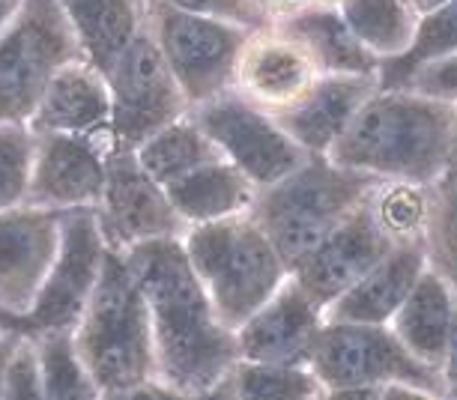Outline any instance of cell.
Here are the masks:
<instances>
[{"instance_id":"cell-31","label":"cell","mask_w":457,"mask_h":400,"mask_svg":"<svg viewBox=\"0 0 457 400\" xmlns=\"http://www.w3.org/2000/svg\"><path fill=\"white\" fill-rule=\"evenodd\" d=\"M33 141L28 123H0V212L28 204Z\"/></svg>"},{"instance_id":"cell-29","label":"cell","mask_w":457,"mask_h":400,"mask_svg":"<svg viewBox=\"0 0 457 400\" xmlns=\"http://www.w3.org/2000/svg\"><path fill=\"white\" fill-rule=\"evenodd\" d=\"M215 397H281V400H308L326 397L320 379L308 364H275V362H248L237 359L230 373L215 391Z\"/></svg>"},{"instance_id":"cell-38","label":"cell","mask_w":457,"mask_h":400,"mask_svg":"<svg viewBox=\"0 0 457 400\" xmlns=\"http://www.w3.org/2000/svg\"><path fill=\"white\" fill-rule=\"evenodd\" d=\"M24 329L19 326H4L0 329V400H4V379H6V364H10V355L15 350V341Z\"/></svg>"},{"instance_id":"cell-43","label":"cell","mask_w":457,"mask_h":400,"mask_svg":"<svg viewBox=\"0 0 457 400\" xmlns=\"http://www.w3.org/2000/svg\"><path fill=\"white\" fill-rule=\"evenodd\" d=\"M448 278V281H452V287H454V296H457V272L454 275H445Z\"/></svg>"},{"instance_id":"cell-25","label":"cell","mask_w":457,"mask_h":400,"mask_svg":"<svg viewBox=\"0 0 457 400\" xmlns=\"http://www.w3.org/2000/svg\"><path fill=\"white\" fill-rule=\"evenodd\" d=\"M361 206L392 248H428L434 186L410 179H374Z\"/></svg>"},{"instance_id":"cell-42","label":"cell","mask_w":457,"mask_h":400,"mask_svg":"<svg viewBox=\"0 0 457 400\" xmlns=\"http://www.w3.org/2000/svg\"><path fill=\"white\" fill-rule=\"evenodd\" d=\"M308 4H314V6H332V10H338L344 0H308Z\"/></svg>"},{"instance_id":"cell-8","label":"cell","mask_w":457,"mask_h":400,"mask_svg":"<svg viewBox=\"0 0 457 400\" xmlns=\"http://www.w3.org/2000/svg\"><path fill=\"white\" fill-rule=\"evenodd\" d=\"M146 28L177 78L188 108L210 102L234 84L237 54L248 28L210 15L177 10L162 0H146Z\"/></svg>"},{"instance_id":"cell-40","label":"cell","mask_w":457,"mask_h":400,"mask_svg":"<svg viewBox=\"0 0 457 400\" xmlns=\"http://www.w3.org/2000/svg\"><path fill=\"white\" fill-rule=\"evenodd\" d=\"M443 179H457V111H454V126H452V146H448V168Z\"/></svg>"},{"instance_id":"cell-1","label":"cell","mask_w":457,"mask_h":400,"mask_svg":"<svg viewBox=\"0 0 457 400\" xmlns=\"http://www.w3.org/2000/svg\"><path fill=\"white\" fill-rule=\"evenodd\" d=\"M153 329L156 386L168 397H215L239 359L237 338L212 308L179 239H153L126 251Z\"/></svg>"},{"instance_id":"cell-9","label":"cell","mask_w":457,"mask_h":400,"mask_svg":"<svg viewBox=\"0 0 457 400\" xmlns=\"http://www.w3.org/2000/svg\"><path fill=\"white\" fill-rule=\"evenodd\" d=\"M221 159L239 168L257 188L272 186L308 159V153L284 132L270 111L252 105L237 90L188 108Z\"/></svg>"},{"instance_id":"cell-24","label":"cell","mask_w":457,"mask_h":400,"mask_svg":"<svg viewBox=\"0 0 457 400\" xmlns=\"http://www.w3.org/2000/svg\"><path fill=\"white\" fill-rule=\"evenodd\" d=\"M275 24L308 51L320 75H377L379 60L353 37L341 10L305 4Z\"/></svg>"},{"instance_id":"cell-41","label":"cell","mask_w":457,"mask_h":400,"mask_svg":"<svg viewBox=\"0 0 457 400\" xmlns=\"http://www.w3.org/2000/svg\"><path fill=\"white\" fill-rule=\"evenodd\" d=\"M410 4H412V10H416L419 15H425L430 10H436V6L448 4V0H410Z\"/></svg>"},{"instance_id":"cell-2","label":"cell","mask_w":457,"mask_h":400,"mask_svg":"<svg viewBox=\"0 0 457 400\" xmlns=\"http://www.w3.org/2000/svg\"><path fill=\"white\" fill-rule=\"evenodd\" d=\"M454 111V102L412 87H377L329 150V159L374 179L436 186L448 168Z\"/></svg>"},{"instance_id":"cell-22","label":"cell","mask_w":457,"mask_h":400,"mask_svg":"<svg viewBox=\"0 0 457 400\" xmlns=\"http://www.w3.org/2000/svg\"><path fill=\"white\" fill-rule=\"evenodd\" d=\"M170 204L186 228L206 221H224L252 212L257 186L228 159H210L165 186Z\"/></svg>"},{"instance_id":"cell-32","label":"cell","mask_w":457,"mask_h":400,"mask_svg":"<svg viewBox=\"0 0 457 400\" xmlns=\"http://www.w3.org/2000/svg\"><path fill=\"white\" fill-rule=\"evenodd\" d=\"M428 260L443 275L457 272V179H439L434 186Z\"/></svg>"},{"instance_id":"cell-5","label":"cell","mask_w":457,"mask_h":400,"mask_svg":"<svg viewBox=\"0 0 457 400\" xmlns=\"http://www.w3.org/2000/svg\"><path fill=\"white\" fill-rule=\"evenodd\" d=\"M308 368L326 397H445L439 371L419 362L389 323L323 320Z\"/></svg>"},{"instance_id":"cell-11","label":"cell","mask_w":457,"mask_h":400,"mask_svg":"<svg viewBox=\"0 0 457 400\" xmlns=\"http://www.w3.org/2000/svg\"><path fill=\"white\" fill-rule=\"evenodd\" d=\"M96 221L105 246L117 254H126L135 246L153 239H179L186 233V221L174 210L165 186H159L141 168L135 150H123V146H114L108 153V173L96 206Z\"/></svg>"},{"instance_id":"cell-12","label":"cell","mask_w":457,"mask_h":400,"mask_svg":"<svg viewBox=\"0 0 457 400\" xmlns=\"http://www.w3.org/2000/svg\"><path fill=\"white\" fill-rule=\"evenodd\" d=\"M63 237V212L19 204L0 212V314L19 326L39 299Z\"/></svg>"},{"instance_id":"cell-19","label":"cell","mask_w":457,"mask_h":400,"mask_svg":"<svg viewBox=\"0 0 457 400\" xmlns=\"http://www.w3.org/2000/svg\"><path fill=\"white\" fill-rule=\"evenodd\" d=\"M30 132L84 135L111 144V90L108 78L87 60H72L46 84L28 120ZM114 146V144H111Z\"/></svg>"},{"instance_id":"cell-26","label":"cell","mask_w":457,"mask_h":400,"mask_svg":"<svg viewBox=\"0 0 457 400\" xmlns=\"http://www.w3.org/2000/svg\"><path fill=\"white\" fill-rule=\"evenodd\" d=\"M347 28L379 63L401 57L412 46L419 12L410 0H344L338 6Z\"/></svg>"},{"instance_id":"cell-28","label":"cell","mask_w":457,"mask_h":400,"mask_svg":"<svg viewBox=\"0 0 457 400\" xmlns=\"http://www.w3.org/2000/svg\"><path fill=\"white\" fill-rule=\"evenodd\" d=\"M457 57V0L436 6L425 15H419V28L412 37V46L401 57L383 60L377 66V87L379 90H398L419 72L421 66L436 63V60Z\"/></svg>"},{"instance_id":"cell-35","label":"cell","mask_w":457,"mask_h":400,"mask_svg":"<svg viewBox=\"0 0 457 400\" xmlns=\"http://www.w3.org/2000/svg\"><path fill=\"white\" fill-rule=\"evenodd\" d=\"M407 87L457 105V57H445V60H436V63L421 66L407 81Z\"/></svg>"},{"instance_id":"cell-18","label":"cell","mask_w":457,"mask_h":400,"mask_svg":"<svg viewBox=\"0 0 457 400\" xmlns=\"http://www.w3.org/2000/svg\"><path fill=\"white\" fill-rule=\"evenodd\" d=\"M374 90L377 75H317L293 105L272 117L308 155H329Z\"/></svg>"},{"instance_id":"cell-34","label":"cell","mask_w":457,"mask_h":400,"mask_svg":"<svg viewBox=\"0 0 457 400\" xmlns=\"http://www.w3.org/2000/svg\"><path fill=\"white\" fill-rule=\"evenodd\" d=\"M162 4H170V6H177V10L195 12V15H210V19L243 24L248 30L270 24L261 19V12L252 6V0H162Z\"/></svg>"},{"instance_id":"cell-17","label":"cell","mask_w":457,"mask_h":400,"mask_svg":"<svg viewBox=\"0 0 457 400\" xmlns=\"http://www.w3.org/2000/svg\"><path fill=\"white\" fill-rule=\"evenodd\" d=\"M389 251L392 246L374 228L365 206H359L329 237L317 242L299 260H293L290 278L326 311L350 284H356Z\"/></svg>"},{"instance_id":"cell-14","label":"cell","mask_w":457,"mask_h":400,"mask_svg":"<svg viewBox=\"0 0 457 400\" xmlns=\"http://www.w3.org/2000/svg\"><path fill=\"white\" fill-rule=\"evenodd\" d=\"M37 135V132H33ZM102 138L42 132L33 141L28 204L48 210H96L108 173V153Z\"/></svg>"},{"instance_id":"cell-3","label":"cell","mask_w":457,"mask_h":400,"mask_svg":"<svg viewBox=\"0 0 457 400\" xmlns=\"http://www.w3.org/2000/svg\"><path fill=\"white\" fill-rule=\"evenodd\" d=\"M72 332L99 397L162 395L150 311L123 254L108 248L96 290Z\"/></svg>"},{"instance_id":"cell-20","label":"cell","mask_w":457,"mask_h":400,"mask_svg":"<svg viewBox=\"0 0 457 400\" xmlns=\"http://www.w3.org/2000/svg\"><path fill=\"white\" fill-rule=\"evenodd\" d=\"M430 266L428 248L407 246L383 254L356 284H350L329 308L323 320H344V323H389L401 302L407 299L419 275Z\"/></svg>"},{"instance_id":"cell-39","label":"cell","mask_w":457,"mask_h":400,"mask_svg":"<svg viewBox=\"0 0 457 400\" xmlns=\"http://www.w3.org/2000/svg\"><path fill=\"white\" fill-rule=\"evenodd\" d=\"M21 4H24V0H0V33H4L15 21V15H19Z\"/></svg>"},{"instance_id":"cell-4","label":"cell","mask_w":457,"mask_h":400,"mask_svg":"<svg viewBox=\"0 0 457 400\" xmlns=\"http://www.w3.org/2000/svg\"><path fill=\"white\" fill-rule=\"evenodd\" d=\"M179 242L212 308L230 329H237L290 278L287 260L252 212L192 224Z\"/></svg>"},{"instance_id":"cell-23","label":"cell","mask_w":457,"mask_h":400,"mask_svg":"<svg viewBox=\"0 0 457 400\" xmlns=\"http://www.w3.org/2000/svg\"><path fill=\"white\" fill-rule=\"evenodd\" d=\"M81 57L102 75L146 24V0H60Z\"/></svg>"},{"instance_id":"cell-45","label":"cell","mask_w":457,"mask_h":400,"mask_svg":"<svg viewBox=\"0 0 457 400\" xmlns=\"http://www.w3.org/2000/svg\"><path fill=\"white\" fill-rule=\"evenodd\" d=\"M0 329H4V326H0Z\"/></svg>"},{"instance_id":"cell-21","label":"cell","mask_w":457,"mask_h":400,"mask_svg":"<svg viewBox=\"0 0 457 400\" xmlns=\"http://www.w3.org/2000/svg\"><path fill=\"white\" fill-rule=\"evenodd\" d=\"M454 314L457 296L452 281L443 272H436L434 266H428L419 275V281L412 284L407 299L401 302V308L392 314L389 329L419 362L439 371Z\"/></svg>"},{"instance_id":"cell-30","label":"cell","mask_w":457,"mask_h":400,"mask_svg":"<svg viewBox=\"0 0 457 400\" xmlns=\"http://www.w3.org/2000/svg\"><path fill=\"white\" fill-rule=\"evenodd\" d=\"M37 341L39 371H42V400H66V397H99L84 364L72 329H46L30 332Z\"/></svg>"},{"instance_id":"cell-37","label":"cell","mask_w":457,"mask_h":400,"mask_svg":"<svg viewBox=\"0 0 457 400\" xmlns=\"http://www.w3.org/2000/svg\"><path fill=\"white\" fill-rule=\"evenodd\" d=\"M308 0H252V6L257 12H261V19L263 21H281V19H287V15H293L296 10H302Z\"/></svg>"},{"instance_id":"cell-13","label":"cell","mask_w":457,"mask_h":400,"mask_svg":"<svg viewBox=\"0 0 457 400\" xmlns=\"http://www.w3.org/2000/svg\"><path fill=\"white\" fill-rule=\"evenodd\" d=\"M108 246L102 239L96 210L63 212V237H60L54 266L42 284L37 305L21 320V329L28 332L75 329L96 290Z\"/></svg>"},{"instance_id":"cell-7","label":"cell","mask_w":457,"mask_h":400,"mask_svg":"<svg viewBox=\"0 0 457 400\" xmlns=\"http://www.w3.org/2000/svg\"><path fill=\"white\" fill-rule=\"evenodd\" d=\"M72 60L81 48L60 0H24L0 33V123H28L46 84Z\"/></svg>"},{"instance_id":"cell-16","label":"cell","mask_w":457,"mask_h":400,"mask_svg":"<svg viewBox=\"0 0 457 400\" xmlns=\"http://www.w3.org/2000/svg\"><path fill=\"white\" fill-rule=\"evenodd\" d=\"M323 329V308L287 278L261 308L234 329L239 359L308 364L317 335Z\"/></svg>"},{"instance_id":"cell-15","label":"cell","mask_w":457,"mask_h":400,"mask_svg":"<svg viewBox=\"0 0 457 400\" xmlns=\"http://www.w3.org/2000/svg\"><path fill=\"white\" fill-rule=\"evenodd\" d=\"M317 75L320 72L314 60L287 30H281L278 24H263V28L248 30L237 54L230 90L275 114L293 105L314 84Z\"/></svg>"},{"instance_id":"cell-27","label":"cell","mask_w":457,"mask_h":400,"mask_svg":"<svg viewBox=\"0 0 457 400\" xmlns=\"http://www.w3.org/2000/svg\"><path fill=\"white\" fill-rule=\"evenodd\" d=\"M135 159L141 162V168L150 173L159 186H168L179 177H186L188 171L201 168L204 162L219 159V150L212 141L201 132V126L192 117H179L174 123L162 126L159 132L144 138L135 146Z\"/></svg>"},{"instance_id":"cell-36","label":"cell","mask_w":457,"mask_h":400,"mask_svg":"<svg viewBox=\"0 0 457 400\" xmlns=\"http://www.w3.org/2000/svg\"><path fill=\"white\" fill-rule=\"evenodd\" d=\"M439 377H443V395L457 397V314H454L452 332H448L445 355H443V364H439Z\"/></svg>"},{"instance_id":"cell-44","label":"cell","mask_w":457,"mask_h":400,"mask_svg":"<svg viewBox=\"0 0 457 400\" xmlns=\"http://www.w3.org/2000/svg\"><path fill=\"white\" fill-rule=\"evenodd\" d=\"M0 326H6V320H4V314H0Z\"/></svg>"},{"instance_id":"cell-10","label":"cell","mask_w":457,"mask_h":400,"mask_svg":"<svg viewBox=\"0 0 457 400\" xmlns=\"http://www.w3.org/2000/svg\"><path fill=\"white\" fill-rule=\"evenodd\" d=\"M111 144L135 150L144 138L188 114V102L162 57L150 28L132 39L123 57L111 66Z\"/></svg>"},{"instance_id":"cell-6","label":"cell","mask_w":457,"mask_h":400,"mask_svg":"<svg viewBox=\"0 0 457 400\" xmlns=\"http://www.w3.org/2000/svg\"><path fill=\"white\" fill-rule=\"evenodd\" d=\"M370 186L368 173L341 168L329 155H308L287 177L257 188L252 215L290 266L347 221Z\"/></svg>"},{"instance_id":"cell-33","label":"cell","mask_w":457,"mask_h":400,"mask_svg":"<svg viewBox=\"0 0 457 400\" xmlns=\"http://www.w3.org/2000/svg\"><path fill=\"white\" fill-rule=\"evenodd\" d=\"M4 400H42V371L33 335L24 329L6 364Z\"/></svg>"}]
</instances>
